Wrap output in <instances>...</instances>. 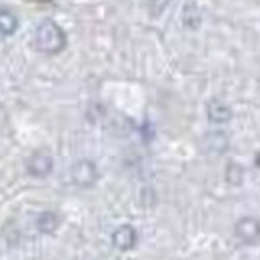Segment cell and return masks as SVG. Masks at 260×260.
Instances as JSON below:
<instances>
[{"label": "cell", "instance_id": "obj_6", "mask_svg": "<svg viewBox=\"0 0 260 260\" xmlns=\"http://www.w3.org/2000/svg\"><path fill=\"white\" fill-rule=\"evenodd\" d=\"M206 116L212 124H226L232 118V110L228 104L220 102V100H210L206 106Z\"/></svg>", "mask_w": 260, "mask_h": 260}, {"label": "cell", "instance_id": "obj_3", "mask_svg": "<svg viewBox=\"0 0 260 260\" xmlns=\"http://www.w3.org/2000/svg\"><path fill=\"white\" fill-rule=\"evenodd\" d=\"M236 238H240L244 244H256L260 242V222L252 216H242L234 224Z\"/></svg>", "mask_w": 260, "mask_h": 260}, {"label": "cell", "instance_id": "obj_7", "mask_svg": "<svg viewBox=\"0 0 260 260\" xmlns=\"http://www.w3.org/2000/svg\"><path fill=\"white\" fill-rule=\"evenodd\" d=\"M58 224H60V218H58L56 212H52V210H44V212L38 214V220H36L38 232H42V234H52V232L58 228Z\"/></svg>", "mask_w": 260, "mask_h": 260}, {"label": "cell", "instance_id": "obj_1", "mask_svg": "<svg viewBox=\"0 0 260 260\" xmlns=\"http://www.w3.org/2000/svg\"><path fill=\"white\" fill-rule=\"evenodd\" d=\"M34 40H36V48L44 54H58L66 48L64 30L52 20H44L38 24Z\"/></svg>", "mask_w": 260, "mask_h": 260}, {"label": "cell", "instance_id": "obj_4", "mask_svg": "<svg viewBox=\"0 0 260 260\" xmlns=\"http://www.w3.org/2000/svg\"><path fill=\"white\" fill-rule=\"evenodd\" d=\"M52 168H54L52 156L46 154V152H34L26 162V170L34 178H46L52 172Z\"/></svg>", "mask_w": 260, "mask_h": 260}, {"label": "cell", "instance_id": "obj_2", "mask_svg": "<svg viewBox=\"0 0 260 260\" xmlns=\"http://www.w3.org/2000/svg\"><path fill=\"white\" fill-rule=\"evenodd\" d=\"M72 180H74L76 186H82V188L92 186L98 180L96 164L92 160H86V158L74 162V166H72Z\"/></svg>", "mask_w": 260, "mask_h": 260}, {"label": "cell", "instance_id": "obj_8", "mask_svg": "<svg viewBox=\"0 0 260 260\" xmlns=\"http://www.w3.org/2000/svg\"><path fill=\"white\" fill-rule=\"evenodd\" d=\"M204 146H206L210 152H214V154L224 152L228 146L226 134H224V132H208L206 138H204Z\"/></svg>", "mask_w": 260, "mask_h": 260}, {"label": "cell", "instance_id": "obj_11", "mask_svg": "<svg viewBox=\"0 0 260 260\" xmlns=\"http://www.w3.org/2000/svg\"><path fill=\"white\" fill-rule=\"evenodd\" d=\"M226 180L230 184H240L242 182V168L238 164L230 162L226 170Z\"/></svg>", "mask_w": 260, "mask_h": 260}, {"label": "cell", "instance_id": "obj_10", "mask_svg": "<svg viewBox=\"0 0 260 260\" xmlns=\"http://www.w3.org/2000/svg\"><path fill=\"white\" fill-rule=\"evenodd\" d=\"M200 22H202V14H200V8L196 6V4H186L184 8H182V24L186 26V28H198L200 26Z\"/></svg>", "mask_w": 260, "mask_h": 260}, {"label": "cell", "instance_id": "obj_9", "mask_svg": "<svg viewBox=\"0 0 260 260\" xmlns=\"http://www.w3.org/2000/svg\"><path fill=\"white\" fill-rule=\"evenodd\" d=\"M16 30H18V18L10 10L0 8V36H12Z\"/></svg>", "mask_w": 260, "mask_h": 260}, {"label": "cell", "instance_id": "obj_5", "mask_svg": "<svg viewBox=\"0 0 260 260\" xmlns=\"http://www.w3.org/2000/svg\"><path fill=\"white\" fill-rule=\"evenodd\" d=\"M136 240H138V234L130 224H122L112 232V244H114V248H118L122 252L132 250L136 246Z\"/></svg>", "mask_w": 260, "mask_h": 260}]
</instances>
